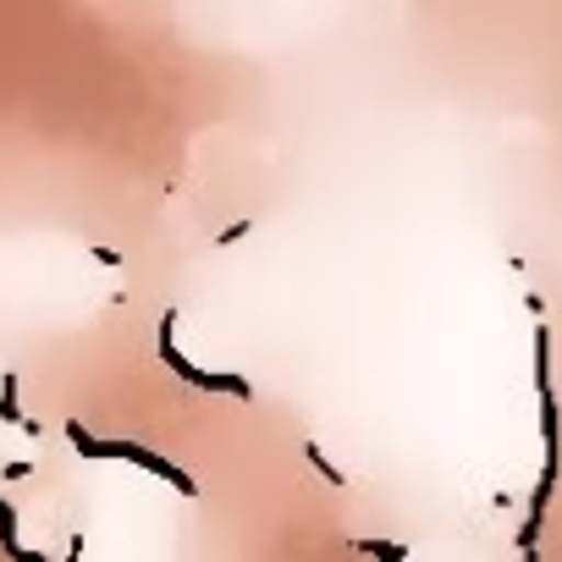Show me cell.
<instances>
[{
  "label": "cell",
  "instance_id": "obj_3",
  "mask_svg": "<svg viewBox=\"0 0 562 562\" xmlns=\"http://www.w3.org/2000/svg\"><path fill=\"white\" fill-rule=\"evenodd\" d=\"M171 331H177V310L171 315H160V364L171 370V375H182L188 386H199V392H226V397H254V386H248V375H204L193 359H182L177 353V342H171Z\"/></svg>",
  "mask_w": 562,
  "mask_h": 562
},
{
  "label": "cell",
  "instance_id": "obj_2",
  "mask_svg": "<svg viewBox=\"0 0 562 562\" xmlns=\"http://www.w3.org/2000/svg\"><path fill=\"white\" fill-rule=\"evenodd\" d=\"M72 447L78 452H89V458H127V463H138V469H149V474H160V480H171L182 496H193L199 485H193V474H182L177 463H166V458H155L149 447H133V441H94L83 425H72Z\"/></svg>",
  "mask_w": 562,
  "mask_h": 562
},
{
  "label": "cell",
  "instance_id": "obj_6",
  "mask_svg": "<svg viewBox=\"0 0 562 562\" xmlns=\"http://www.w3.org/2000/svg\"><path fill=\"white\" fill-rule=\"evenodd\" d=\"M248 232H254V221H237V226H226V232H221V243H226V248H232V243H243V237H248Z\"/></svg>",
  "mask_w": 562,
  "mask_h": 562
},
{
  "label": "cell",
  "instance_id": "obj_1",
  "mask_svg": "<svg viewBox=\"0 0 562 562\" xmlns=\"http://www.w3.org/2000/svg\"><path fill=\"white\" fill-rule=\"evenodd\" d=\"M535 392H540V447H546V463H540V485L529 496L524 535H518L524 562H540L535 540H540V524H546V507H551V491H557V474H562V408H557V392H551V331H546V321L535 326Z\"/></svg>",
  "mask_w": 562,
  "mask_h": 562
},
{
  "label": "cell",
  "instance_id": "obj_4",
  "mask_svg": "<svg viewBox=\"0 0 562 562\" xmlns=\"http://www.w3.org/2000/svg\"><path fill=\"white\" fill-rule=\"evenodd\" d=\"M304 458L315 463V474H321V480H326L331 491H342V485H348V474H342V469H337V463L326 458V447H321V441H304Z\"/></svg>",
  "mask_w": 562,
  "mask_h": 562
},
{
  "label": "cell",
  "instance_id": "obj_5",
  "mask_svg": "<svg viewBox=\"0 0 562 562\" xmlns=\"http://www.w3.org/2000/svg\"><path fill=\"white\" fill-rule=\"evenodd\" d=\"M359 551H370V557H381V562H403V557H408V546H392V540H359Z\"/></svg>",
  "mask_w": 562,
  "mask_h": 562
}]
</instances>
